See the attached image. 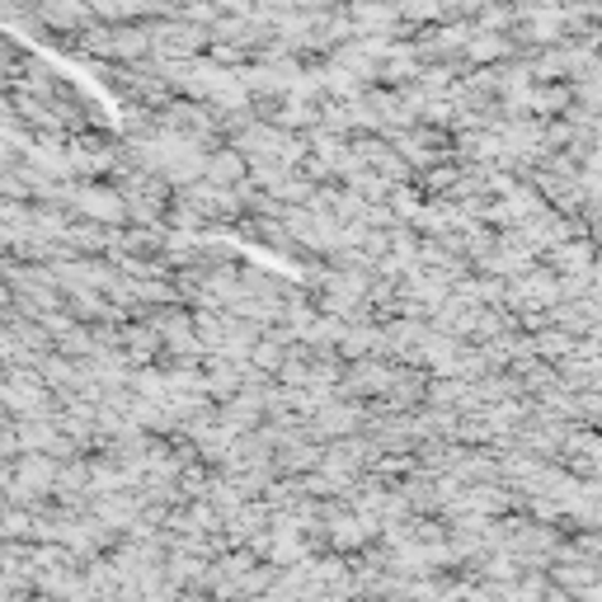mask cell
I'll use <instances>...</instances> for the list:
<instances>
[{"mask_svg":"<svg viewBox=\"0 0 602 602\" xmlns=\"http://www.w3.org/2000/svg\"><path fill=\"white\" fill-rule=\"evenodd\" d=\"M556 269L565 273V278H583L598 264V245L593 240H565V245H556Z\"/></svg>","mask_w":602,"mask_h":602,"instance_id":"cell-1","label":"cell"},{"mask_svg":"<svg viewBox=\"0 0 602 602\" xmlns=\"http://www.w3.org/2000/svg\"><path fill=\"white\" fill-rule=\"evenodd\" d=\"M570 99H574L570 85H556V90H541V95H533V109H541L546 118H551L556 109H570Z\"/></svg>","mask_w":602,"mask_h":602,"instance_id":"cell-2","label":"cell"}]
</instances>
